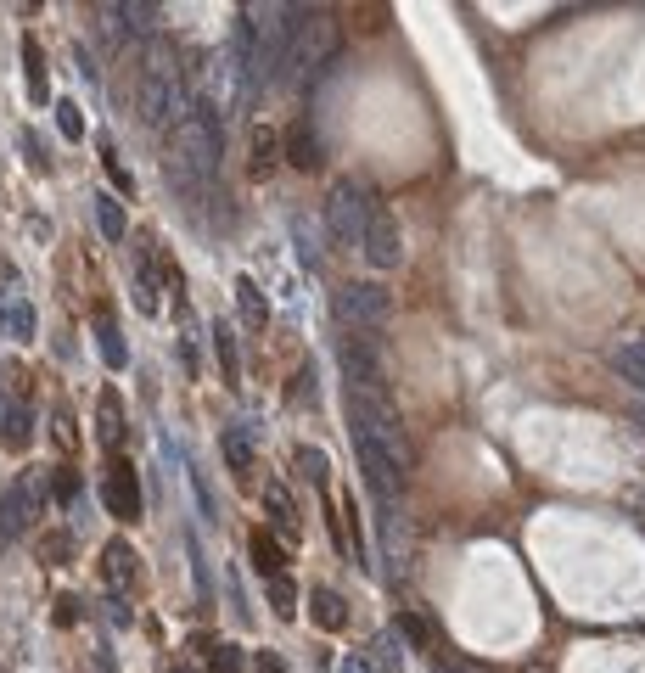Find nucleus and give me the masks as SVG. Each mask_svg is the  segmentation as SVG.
Segmentation results:
<instances>
[{
    "label": "nucleus",
    "instance_id": "f257e3e1",
    "mask_svg": "<svg viewBox=\"0 0 645 673\" xmlns=\"http://www.w3.org/2000/svg\"><path fill=\"white\" fill-rule=\"evenodd\" d=\"M287 6H242V29H236V51L247 62V85L270 90L281 85V62H287Z\"/></svg>",
    "mask_w": 645,
    "mask_h": 673
},
{
    "label": "nucleus",
    "instance_id": "f03ea898",
    "mask_svg": "<svg viewBox=\"0 0 645 673\" xmlns=\"http://www.w3.org/2000/svg\"><path fill=\"white\" fill-rule=\"evenodd\" d=\"M191 107L197 101L186 96V79H180V68H174V45L169 40H146V68H141V118L152 129H180L191 118Z\"/></svg>",
    "mask_w": 645,
    "mask_h": 673
},
{
    "label": "nucleus",
    "instance_id": "7ed1b4c3",
    "mask_svg": "<svg viewBox=\"0 0 645 673\" xmlns=\"http://www.w3.org/2000/svg\"><path fill=\"white\" fill-rule=\"evenodd\" d=\"M371 214H376V202H371V191L359 186V180H337L331 186V197H326V230L337 236L343 247H359L365 242V225H371Z\"/></svg>",
    "mask_w": 645,
    "mask_h": 673
},
{
    "label": "nucleus",
    "instance_id": "20e7f679",
    "mask_svg": "<svg viewBox=\"0 0 645 673\" xmlns=\"http://www.w3.org/2000/svg\"><path fill=\"white\" fill-rule=\"evenodd\" d=\"M387 315H393V298H387V287H376V281H348V287L337 292V320H343V326L376 331Z\"/></svg>",
    "mask_w": 645,
    "mask_h": 673
},
{
    "label": "nucleus",
    "instance_id": "39448f33",
    "mask_svg": "<svg viewBox=\"0 0 645 673\" xmlns=\"http://www.w3.org/2000/svg\"><path fill=\"white\" fill-rule=\"evenodd\" d=\"M337 359H343V376L354 393H382V354H376V337H343L337 343Z\"/></svg>",
    "mask_w": 645,
    "mask_h": 673
},
{
    "label": "nucleus",
    "instance_id": "423d86ee",
    "mask_svg": "<svg viewBox=\"0 0 645 673\" xmlns=\"http://www.w3.org/2000/svg\"><path fill=\"white\" fill-rule=\"evenodd\" d=\"M359 253H365V264L371 270H393L404 258V236H399V219L387 214L382 202H376V214H371V225H365V242H359Z\"/></svg>",
    "mask_w": 645,
    "mask_h": 673
},
{
    "label": "nucleus",
    "instance_id": "0eeeda50",
    "mask_svg": "<svg viewBox=\"0 0 645 673\" xmlns=\"http://www.w3.org/2000/svg\"><path fill=\"white\" fill-rule=\"evenodd\" d=\"M101 500L118 522H141V472L129 460H113L107 466V483H101Z\"/></svg>",
    "mask_w": 645,
    "mask_h": 673
},
{
    "label": "nucleus",
    "instance_id": "6e6552de",
    "mask_svg": "<svg viewBox=\"0 0 645 673\" xmlns=\"http://www.w3.org/2000/svg\"><path fill=\"white\" fill-rule=\"evenodd\" d=\"M101 17H107V29L118 34V40H152V29H158V6H135V0H118V6H101Z\"/></svg>",
    "mask_w": 645,
    "mask_h": 673
},
{
    "label": "nucleus",
    "instance_id": "1a4fd4ad",
    "mask_svg": "<svg viewBox=\"0 0 645 673\" xmlns=\"http://www.w3.org/2000/svg\"><path fill=\"white\" fill-rule=\"evenodd\" d=\"M606 359H612V371L623 376L634 393H645V337H617V343L606 348Z\"/></svg>",
    "mask_w": 645,
    "mask_h": 673
},
{
    "label": "nucleus",
    "instance_id": "9d476101",
    "mask_svg": "<svg viewBox=\"0 0 645 673\" xmlns=\"http://www.w3.org/2000/svg\"><path fill=\"white\" fill-rule=\"evenodd\" d=\"M287 163L292 169H303V174H315L320 163H326V152H320V135H315V124L303 118V124H292V135H287Z\"/></svg>",
    "mask_w": 645,
    "mask_h": 673
},
{
    "label": "nucleus",
    "instance_id": "9b49d317",
    "mask_svg": "<svg viewBox=\"0 0 645 673\" xmlns=\"http://www.w3.org/2000/svg\"><path fill=\"white\" fill-rule=\"evenodd\" d=\"M96 348L107 359V371H124L129 365V343H124V331L113 326V309H96Z\"/></svg>",
    "mask_w": 645,
    "mask_h": 673
},
{
    "label": "nucleus",
    "instance_id": "f8f14e48",
    "mask_svg": "<svg viewBox=\"0 0 645 673\" xmlns=\"http://www.w3.org/2000/svg\"><path fill=\"white\" fill-rule=\"evenodd\" d=\"M101 573H107V584L124 595V589H135V550L124 545V539H113V545L101 550Z\"/></svg>",
    "mask_w": 645,
    "mask_h": 673
},
{
    "label": "nucleus",
    "instance_id": "ddd939ff",
    "mask_svg": "<svg viewBox=\"0 0 645 673\" xmlns=\"http://www.w3.org/2000/svg\"><path fill=\"white\" fill-rule=\"evenodd\" d=\"M96 432H101V444L107 449H118V438H124V404H118L113 387L96 399Z\"/></svg>",
    "mask_w": 645,
    "mask_h": 673
},
{
    "label": "nucleus",
    "instance_id": "4468645a",
    "mask_svg": "<svg viewBox=\"0 0 645 673\" xmlns=\"http://www.w3.org/2000/svg\"><path fill=\"white\" fill-rule=\"evenodd\" d=\"M309 617H315V629H326V634L343 629L348 612H343V601H337V589H309Z\"/></svg>",
    "mask_w": 645,
    "mask_h": 673
},
{
    "label": "nucleus",
    "instance_id": "2eb2a0df",
    "mask_svg": "<svg viewBox=\"0 0 645 673\" xmlns=\"http://www.w3.org/2000/svg\"><path fill=\"white\" fill-rule=\"evenodd\" d=\"M236 309H242V320H247L253 331L270 326V298L253 287V275H242V281H236Z\"/></svg>",
    "mask_w": 645,
    "mask_h": 673
},
{
    "label": "nucleus",
    "instance_id": "dca6fc26",
    "mask_svg": "<svg viewBox=\"0 0 645 673\" xmlns=\"http://www.w3.org/2000/svg\"><path fill=\"white\" fill-rule=\"evenodd\" d=\"M23 85H29V101H51V79H45V57H40V45L23 40Z\"/></svg>",
    "mask_w": 645,
    "mask_h": 673
},
{
    "label": "nucleus",
    "instance_id": "f3484780",
    "mask_svg": "<svg viewBox=\"0 0 645 673\" xmlns=\"http://www.w3.org/2000/svg\"><path fill=\"white\" fill-rule=\"evenodd\" d=\"M281 561H287V556H281V539H275L270 528H258L253 533V567L264 578H281Z\"/></svg>",
    "mask_w": 645,
    "mask_h": 673
},
{
    "label": "nucleus",
    "instance_id": "a211bd4d",
    "mask_svg": "<svg viewBox=\"0 0 645 673\" xmlns=\"http://www.w3.org/2000/svg\"><path fill=\"white\" fill-rule=\"evenodd\" d=\"M225 460L236 466V472H247V466H253V421H242V427L225 432Z\"/></svg>",
    "mask_w": 645,
    "mask_h": 673
},
{
    "label": "nucleus",
    "instance_id": "6ab92c4d",
    "mask_svg": "<svg viewBox=\"0 0 645 673\" xmlns=\"http://www.w3.org/2000/svg\"><path fill=\"white\" fill-rule=\"evenodd\" d=\"M96 225H101L107 242H124V236H129V219H124V208H118L113 197H96Z\"/></svg>",
    "mask_w": 645,
    "mask_h": 673
},
{
    "label": "nucleus",
    "instance_id": "aec40b11",
    "mask_svg": "<svg viewBox=\"0 0 645 673\" xmlns=\"http://www.w3.org/2000/svg\"><path fill=\"white\" fill-rule=\"evenodd\" d=\"M214 348H219V371H225V382L242 387V365H236V331L214 326Z\"/></svg>",
    "mask_w": 645,
    "mask_h": 673
},
{
    "label": "nucleus",
    "instance_id": "412c9836",
    "mask_svg": "<svg viewBox=\"0 0 645 673\" xmlns=\"http://www.w3.org/2000/svg\"><path fill=\"white\" fill-rule=\"evenodd\" d=\"M34 427H29V410H6V421H0V444L6 449H29Z\"/></svg>",
    "mask_w": 645,
    "mask_h": 673
},
{
    "label": "nucleus",
    "instance_id": "4be33fe9",
    "mask_svg": "<svg viewBox=\"0 0 645 673\" xmlns=\"http://www.w3.org/2000/svg\"><path fill=\"white\" fill-rule=\"evenodd\" d=\"M371 662H376V673H399V662H404V651H399V634H376L371 640Z\"/></svg>",
    "mask_w": 645,
    "mask_h": 673
},
{
    "label": "nucleus",
    "instance_id": "5701e85b",
    "mask_svg": "<svg viewBox=\"0 0 645 673\" xmlns=\"http://www.w3.org/2000/svg\"><path fill=\"white\" fill-rule=\"evenodd\" d=\"M298 477H303L309 488H326V455L303 444V449H298Z\"/></svg>",
    "mask_w": 645,
    "mask_h": 673
},
{
    "label": "nucleus",
    "instance_id": "b1692460",
    "mask_svg": "<svg viewBox=\"0 0 645 673\" xmlns=\"http://www.w3.org/2000/svg\"><path fill=\"white\" fill-rule=\"evenodd\" d=\"M264 505H270V516H275V528H281V533H292V528H298V516H292V505H287V488H264Z\"/></svg>",
    "mask_w": 645,
    "mask_h": 673
},
{
    "label": "nucleus",
    "instance_id": "393cba45",
    "mask_svg": "<svg viewBox=\"0 0 645 673\" xmlns=\"http://www.w3.org/2000/svg\"><path fill=\"white\" fill-rule=\"evenodd\" d=\"M6 331L29 343V337H34V303H6Z\"/></svg>",
    "mask_w": 645,
    "mask_h": 673
},
{
    "label": "nucleus",
    "instance_id": "a878e982",
    "mask_svg": "<svg viewBox=\"0 0 645 673\" xmlns=\"http://www.w3.org/2000/svg\"><path fill=\"white\" fill-rule=\"evenodd\" d=\"M57 129L68 135V141L85 135V113H79V101H57Z\"/></svg>",
    "mask_w": 645,
    "mask_h": 673
},
{
    "label": "nucleus",
    "instance_id": "bb28decb",
    "mask_svg": "<svg viewBox=\"0 0 645 673\" xmlns=\"http://www.w3.org/2000/svg\"><path fill=\"white\" fill-rule=\"evenodd\" d=\"M292 236H298V253H303V264H320V247H315V225L303 214H292Z\"/></svg>",
    "mask_w": 645,
    "mask_h": 673
},
{
    "label": "nucleus",
    "instance_id": "cd10ccee",
    "mask_svg": "<svg viewBox=\"0 0 645 673\" xmlns=\"http://www.w3.org/2000/svg\"><path fill=\"white\" fill-rule=\"evenodd\" d=\"M270 601H275V612H281V617L298 612V589H292V578H287V573L270 578Z\"/></svg>",
    "mask_w": 645,
    "mask_h": 673
},
{
    "label": "nucleus",
    "instance_id": "c85d7f7f",
    "mask_svg": "<svg viewBox=\"0 0 645 673\" xmlns=\"http://www.w3.org/2000/svg\"><path fill=\"white\" fill-rule=\"evenodd\" d=\"M275 163V129H253V174H264Z\"/></svg>",
    "mask_w": 645,
    "mask_h": 673
},
{
    "label": "nucleus",
    "instance_id": "c756f323",
    "mask_svg": "<svg viewBox=\"0 0 645 673\" xmlns=\"http://www.w3.org/2000/svg\"><path fill=\"white\" fill-rule=\"evenodd\" d=\"M101 169H107V180H113V186L124 191V197L135 191V180H129V169L118 163V152H113V146H101Z\"/></svg>",
    "mask_w": 645,
    "mask_h": 673
},
{
    "label": "nucleus",
    "instance_id": "7c9ffc66",
    "mask_svg": "<svg viewBox=\"0 0 645 673\" xmlns=\"http://www.w3.org/2000/svg\"><path fill=\"white\" fill-rule=\"evenodd\" d=\"M214 673H242V651L236 645H214Z\"/></svg>",
    "mask_w": 645,
    "mask_h": 673
},
{
    "label": "nucleus",
    "instance_id": "2f4dec72",
    "mask_svg": "<svg viewBox=\"0 0 645 673\" xmlns=\"http://www.w3.org/2000/svg\"><path fill=\"white\" fill-rule=\"evenodd\" d=\"M57 500H62V505H73V500H79V472H68V466L57 472Z\"/></svg>",
    "mask_w": 645,
    "mask_h": 673
},
{
    "label": "nucleus",
    "instance_id": "473e14b6",
    "mask_svg": "<svg viewBox=\"0 0 645 673\" xmlns=\"http://www.w3.org/2000/svg\"><path fill=\"white\" fill-rule=\"evenodd\" d=\"M337 673H376V662H371V657H359V651H348V657L337 662Z\"/></svg>",
    "mask_w": 645,
    "mask_h": 673
},
{
    "label": "nucleus",
    "instance_id": "72a5a7b5",
    "mask_svg": "<svg viewBox=\"0 0 645 673\" xmlns=\"http://www.w3.org/2000/svg\"><path fill=\"white\" fill-rule=\"evenodd\" d=\"M292 399H315V371H303V376H292Z\"/></svg>",
    "mask_w": 645,
    "mask_h": 673
},
{
    "label": "nucleus",
    "instance_id": "f704fd0d",
    "mask_svg": "<svg viewBox=\"0 0 645 673\" xmlns=\"http://www.w3.org/2000/svg\"><path fill=\"white\" fill-rule=\"evenodd\" d=\"M258 673H287V662L275 657V651H258Z\"/></svg>",
    "mask_w": 645,
    "mask_h": 673
},
{
    "label": "nucleus",
    "instance_id": "c9c22d12",
    "mask_svg": "<svg viewBox=\"0 0 645 673\" xmlns=\"http://www.w3.org/2000/svg\"><path fill=\"white\" fill-rule=\"evenodd\" d=\"M73 617H79V601H73V595H62V601H57V623H73Z\"/></svg>",
    "mask_w": 645,
    "mask_h": 673
},
{
    "label": "nucleus",
    "instance_id": "e433bc0d",
    "mask_svg": "<svg viewBox=\"0 0 645 673\" xmlns=\"http://www.w3.org/2000/svg\"><path fill=\"white\" fill-rule=\"evenodd\" d=\"M399 629H404V634H410V640H416V645H427V629H421L416 617H399Z\"/></svg>",
    "mask_w": 645,
    "mask_h": 673
},
{
    "label": "nucleus",
    "instance_id": "4c0bfd02",
    "mask_svg": "<svg viewBox=\"0 0 645 673\" xmlns=\"http://www.w3.org/2000/svg\"><path fill=\"white\" fill-rule=\"evenodd\" d=\"M438 673H455V668H438Z\"/></svg>",
    "mask_w": 645,
    "mask_h": 673
}]
</instances>
